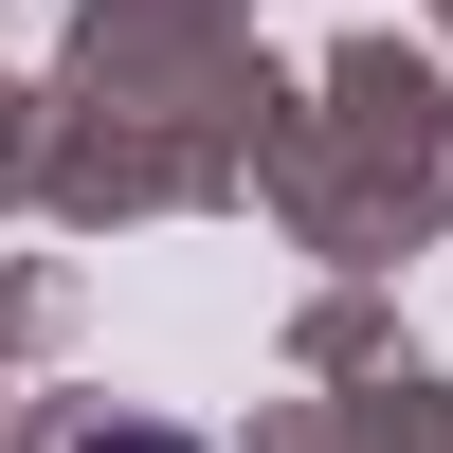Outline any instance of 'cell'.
Here are the masks:
<instances>
[{"label":"cell","instance_id":"6da1fadb","mask_svg":"<svg viewBox=\"0 0 453 453\" xmlns=\"http://www.w3.org/2000/svg\"><path fill=\"white\" fill-rule=\"evenodd\" d=\"M91 453H109V435H91ZM127 453H181V435H127Z\"/></svg>","mask_w":453,"mask_h":453}]
</instances>
